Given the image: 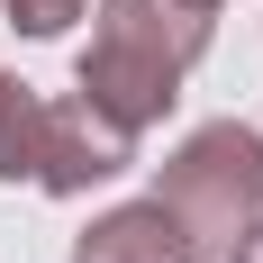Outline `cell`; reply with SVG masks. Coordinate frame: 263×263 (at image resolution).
<instances>
[{"mask_svg": "<svg viewBox=\"0 0 263 263\" xmlns=\"http://www.w3.org/2000/svg\"><path fill=\"white\" fill-rule=\"evenodd\" d=\"M209 27H218V9H200V0H100L91 46L73 64V91L100 118H118L127 136H145L182 100L191 64L209 54Z\"/></svg>", "mask_w": 263, "mask_h": 263, "instance_id": "obj_1", "label": "cell"}, {"mask_svg": "<svg viewBox=\"0 0 263 263\" xmlns=\"http://www.w3.org/2000/svg\"><path fill=\"white\" fill-rule=\"evenodd\" d=\"M155 200L182 218V236L200 254H227L263 218V136L245 118H218V127H191L173 145V163L155 173Z\"/></svg>", "mask_w": 263, "mask_h": 263, "instance_id": "obj_2", "label": "cell"}, {"mask_svg": "<svg viewBox=\"0 0 263 263\" xmlns=\"http://www.w3.org/2000/svg\"><path fill=\"white\" fill-rule=\"evenodd\" d=\"M136 163V136L118 127V118H100V109L82 100H46V173H36V191H54V200H82L91 182H118Z\"/></svg>", "mask_w": 263, "mask_h": 263, "instance_id": "obj_3", "label": "cell"}, {"mask_svg": "<svg viewBox=\"0 0 263 263\" xmlns=\"http://www.w3.org/2000/svg\"><path fill=\"white\" fill-rule=\"evenodd\" d=\"M73 263H200V245L182 236V218L163 200H127L73 236Z\"/></svg>", "mask_w": 263, "mask_h": 263, "instance_id": "obj_4", "label": "cell"}, {"mask_svg": "<svg viewBox=\"0 0 263 263\" xmlns=\"http://www.w3.org/2000/svg\"><path fill=\"white\" fill-rule=\"evenodd\" d=\"M46 173V91L0 73V182H36Z\"/></svg>", "mask_w": 263, "mask_h": 263, "instance_id": "obj_5", "label": "cell"}, {"mask_svg": "<svg viewBox=\"0 0 263 263\" xmlns=\"http://www.w3.org/2000/svg\"><path fill=\"white\" fill-rule=\"evenodd\" d=\"M0 9H9V27H18V36H64L91 0H0Z\"/></svg>", "mask_w": 263, "mask_h": 263, "instance_id": "obj_6", "label": "cell"}, {"mask_svg": "<svg viewBox=\"0 0 263 263\" xmlns=\"http://www.w3.org/2000/svg\"><path fill=\"white\" fill-rule=\"evenodd\" d=\"M227 263H263V218H254V227H245L236 245H227Z\"/></svg>", "mask_w": 263, "mask_h": 263, "instance_id": "obj_7", "label": "cell"}, {"mask_svg": "<svg viewBox=\"0 0 263 263\" xmlns=\"http://www.w3.org/2000/svg\"><path fill=\"white\" fill-rule=\"evenodd\" d=\"M200 263H227V254H200Z\"/></svg>", "mask_w": 263, "mask_h": 263, "instance_id": "obj_8", "label": "cell"}, {"mask_svg": "<svg viewBox=\"0 0 263 263\" xmlns=\"http://www.w3.org/2000/svg\"><path fill=\"white\" fill-rule=\"evenodd\" d=\"M200 9H218V0H200Z\"/></svg>", "mask_w": 263, "mask_h": 263, "instance_id": "obj_9", "label": "cell"}]
</instances>
